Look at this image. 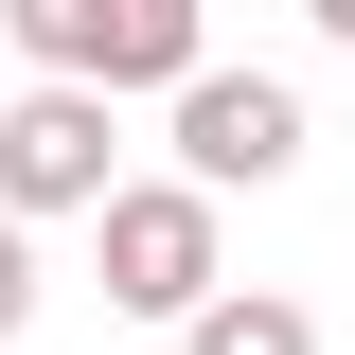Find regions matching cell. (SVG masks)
<instances>
[{"mask_svg": "<svg viewBox=\"0 0 355 355\" xmlns=\"http://www.w3.org/2000/svg\"><path fill=\"white\" fill-rule=\"evenodd\" d=\"M18 53H36V89H89V107H107V89H196L214 71V18H196V0H18Z\"/></svg>", "mask_w": 355, "mask_h": 355, "instance_id": "obj_1", "label": "cell"}, {"mask_svg": "<svg viewBox=\"0 0 355 355\" xmlns=\"http://www.w3.org/2000/svg\"><path fill=\"white\" fill-rule=\"evenodd\" d=\"M89 231H107V302H125V320H160V338H178L196 302H231V266H214V196H178V178H125Z\"/></svg>", "mask_w": 355, "mask_h": 355, "instance_id": "obj_2", "label": "cell"}, {"mask_svg": "<svg viewBox=\"0 0 355 355\" xmlns=\"http://www.w3.org/2000/svg\"><path fill=\"white\" fill-rule=\"evenodd\" d=\"M266 178H302V89L214 53L178 89V196H266Z\"/></svg>", "mask_w": 355, "mask_h": 355, "instance_id": "obj_3", "label": "cell"}, {"mask_svg": "<svg viewBox=\"0 0 355 355\" xmlns=\"http://www.w3.org/2000/svg\"><path fill=\"white\" fill-rule=\"evenodd\" d=\"M125 142H107V107L89 89H0V231H36V214H107L125 196Z\"/></svg>", "mask_w": 355, "mask_h": 355, "instance_id": "obj_4", "label": "cell"}, {"mask_svg": "<svg viewBox=\"0 0 355 355\" xmlns=\"http://www.w3.org/2000/svg\"><path fill=\"white\" fill-rule=\"evenodd\" d=\"M178 355H320V320L284 302V284H231V302H196V320H178Z\"/></svg>", "mask_w": 355, "mask_h": 355, "instance_id": "obj_5", "label": "cell"}, {"mask_svg": "<svg viewBox=\"0 0 355 355\" xmlns=\"http://www.w3.org/2000/svg\"><path fill=\"white\" fill-rule=\"evenodd\" d=\"M36 320V231H0V338Z\"/></svg>", "mask_w": 355, "mask_h": 355, "instance_id": "obj_6", "label": "cell"}]
</instances>
